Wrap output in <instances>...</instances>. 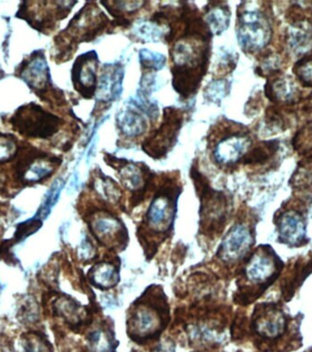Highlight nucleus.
Listing matches in <instances>:
<instances>
[{
  "label": "nucleus",
  "mask_w": 312,
  "mask_h": 352,
  "mask_svg": "<svg viewBox=\"0 0 312 352\" xmlns=\"http://www.w3.org/2000/svg\"><path fill=\"white\" fill-rule=\"evenodd\" d=\"M210 37L185 36L170 50L172 87L183 99L196 94L208 72Z\"/></svg>",
  "instance_id": "nucleus-1"
},
{
  "label": "nucleus",
  "mask_w": 312,
  "mask_h": 352,
  "mask_svg": "<svg viewBox=\"0 0 312 352\" xmlns=\"http://www.w3.org/2000/svg\"><path fill=\"white\" fill-rule=\"evenodd\" d=\"M13 164V176L23 186L41 183L54 174L61 159L32 145L19 144Z\"/></svg>",
  "instance_id": "nucleus-2"
},
{
  "label": "nucleus",
  "mask_w": 312,
  "mask_h": 352,
  "mask_svg": "<svg viewBox=\"0 0 312 352\" xmlns=\"http://www.w3.org/2000/svg\"><path fill=\"white\" fill-rule=\"evenodd\" d=\"M8 122L21 136L43 140L52 139L64 124L63 119L35 102L21 106Z\"/></svg>",
  "instance_id": "nucleus-3"
},
{
  "label": "nucleus",
  "mask_w": 312,
  "mask_h": 352,
  "mask_svg": "<svg viewBox=\"0 0 312 352\" xmlns=\"http://www.w3.org/2000/svg\"><path fill=\"white\" fill-rule=\"evenodd\" d=\"M16 74L44 102H48L49 104L55 103L57 106L65 102L63 92L55 89L52 85L51 72L43 50L33 52L24 58L16 68Z\"/></svg>",
  "instance_id": "nucleus-4"
},
{
  "label": "nucleus",
  "mask_w": 312,
  "mask_h": 352,
  "mask_svg": "<svg viewBox=\"0 0 312 352\" xmlns=\"http://www.w3.org/2000/svg\"><path fill=\"white\" fill-rule=\"evenodd\" d=\"M110 21L93 2H87L69 22L67 29L61 33L68 38L67 52L71 53L72 47L80 43H90L102 34L108 28Z\"/></svg>",
  "instance_id": "nucleus-5"
},
{
  "label": "nucleus",
  "mask_w": 312,
  "mask_h": 352,
  "mask_svg": "<svg viewBox=\"0 0 312 352\" xmlns=\"http://www.w3.org/2000/svg\"><path fill=\"white\" fill-rule=\"evenodd\" d=\"M272 28L269 19L258 10H243L238 14L236 37L243 52L254 53L269 44Z\"/></svg>",
  "instance_id": "nucleus-6"
},
{
  "label": "nucleus",
  "mask_w": 312,
  "mask_h": 352,
  "mask_svg": "<svg viewBox=\"0 0 312 352\" xmlns=\"http://www.w3.org/2000/svg\"><path fill=\"white\" fill-rule=\"evenodd\" d=\"M183 121V113L180 109H164L163 124L144 140L142 149L153 158H163L177 142Z\"/></svg>",
  "instance_id": "nucleus-7"
},
{
  "label": "nucleus",
  "mask_w": 312,
  "mask_h": 352,
  "mask_svg": "<svg viewBox=\"0 0 312 352\" xmlns=\"http://www.w3.org/2000/svg\"><path fill=\"white\" fill-rule=\"evenodd\" d=\"M76 1L56 2L54 8H49L52 2H22L16 16L26 19L30 26L40 32L54 29L56 22L68 16Z\"/></svg>",
  "instance_id": "nucleus-8"
},
{
  "label": "nucleus",
  "mask_w": 312,
  "mask_h": 352,
  "mask_svg": "<svg viewBox=\"0 0 312 352\" xmlns=\"http://www.w3.org/2000/svg\"><path fill=\"white\" fill-rule=\"evenodd\" d=\"M98 63V56L93 50L80 55L72 66V83L85 99H91L96 94Z\"/></svg>",
  "instance_id": "nucleus-9"
},
{
  "label": "nucleus",
  "mask_w": 312,
  "mask_h": 352,
  "mask_svg": "<svg viewBox=\"0 0 312 352\" xmlns=\"http://www.w3.org/2000/svg\"><path fill=\"white\" fill-rule=\"evenodd\" d=\"M163 311L156 307L140 305L135 307L128 320V329L135 340L154 338L163 327Z\"/></svg>",
  "instance_id": "nucleus-10"
},
{
  "label": "nucleus",
  "mask_w": 312,
  "mask_h": 352,
  "mask_svg": "<svg viewBox=\"0 0 312 352\" xmlns=\"http://www.w3.org/2000/svg\"><path fill=\"white\" fill-rule=\"evenodd\" d=\"M252 144V140L249 134L244 133L227 134L217 142L214 148V161L222 166H232L245 157Z\"/></svg>",
  "instance_id": "nucleus-11"
},
{
  "label": "nucleus",
  "mask_w": 312,
  "mask_h": 352,
  "mask_svg": "<svg viewBox=\"0 0 312 352\" xmlns=\"http://www.w3.org/2000/svg\"><path fill=\"white\" fill-rule=\"evenodd\" d=\"M177 188L174 186L163 187L156 194L149 206L146 220L150 228L164 230L171 222L177 198Z\"/></svg>",
  "instance_id": "nucleus-12"
},
{
  "label": "nucleus",
  "mask_w": 312,
  "mask_h": 352,
  "mask_svg": "<svg viewBox=\"0 0 312 352\" xmlns=\"http://www.w3.org/2000/svg\"><path fill=\"white\" fill-rule=\"evenodd\" d=\"M252 231L243 223L233 226L220 245L217 256L225 263H233L243 258L252 248Z\"/></svg>",
  "instance_id": "nucleus-13"
},
{
  "label": "nucleus",
  "mask_w": 312,
  "mask_h": 352,
  "mask_svg": "<svg viewBox=\"0 0 312 352\" xmlns=\"http://www.w3.org/2000/svg\"><path fill=\"white\" fill-rule=\"evenodd\" d=\"M277 268V258L271 256L269 250H260L250 258L245 274L252 283L266 284L276 278Z\"/></svg>",
  "instance_id": "nucleus-14"
},
{
  "label": "nucleus",
  "mask_w": 312,
  "mask_h": 352,
  "mask_svg": "<svg viewBox=\"0 0 312 352\" xmlns=\"http://www.w3.org/2000/svg\"><path fill=\"white\" fill-rule=\"evenodd\" d=\"M286 326L285 315L275 307H262L256 314L254 328L261 337L276 339L284 333Z\"/></svg>",
  "instance_id": "nucleus-15"
},
{
  "label": "nucleus",
  "mask_w": 312,
  "mask_h": 352,
  "mask_svg": "<svg viewBox=\"0 0 312 352\" xmlns=\"http://www.w3.org/2000/svg\"><path fill=\"white\" fill-rule=\"evenodd\" d=\"M278 240L291 245H299L305 240L304 220L296 212L289 211L278 220Z\"/></svg>",
  "instance_id": "nucleus-16"
},
{
  "label": "nucleus",
  "mask_w": 312,
  "mask_h": 352,
  "mask_svg": "<svg viewBox=\"0 0 312 352\" xmlns=\"http://www.w3.org/2000/svg\"><path fill=\"white\" fill-rule=\"evenodd\" d=\"M104 68L99 85L97 86V98L101 102H113L122 94V82L124 79V69L119 64L108 65Z\"/></svg>",
  "instance_id": "nucleus-17"
},
{
  "label": "nucleus",
  "mask_w": 312,
  "mask_h": 352,
  "mask_svg": "<svg viewBox=\"0 0 312 352\" xmlns=\"http://www.w3.org/2000/svg\"><path fill=\"white\" fill-rule=\"evenodd\" d=\"M122 183L131 191L143 192L146 191L147 184L150 183V172L144 164H129L128 162L119 168Z\"/></svg>",
  "instance_id": "nucleus-18"
},
{
  "label": "nucleus",
  "mask_w": 312,
  "mask_h": 352,
  "mask_svg": "<svg viewBox=\"0 0 312 352\" xmlns=\"http://www.w3.org/2000/svg\"><path fill=\"white\" fill-rule=\"evenodd\" d=\"M91 230L99 241L106 245L116 241L122 234L121 222L110 214L102 213L94 217L91 221Z\"/></svg>",
  "instance_id": "nucleus-19"
},
{
  "label": "nucleus",
  "mask_w": 312,
  "mask_h": 352,
  "mask_svg": "<svg viewBox=\"0 0 312 352\" xmlns=\"http://www.w3.org/2000/svg\"><path fill=\"white\" fill-rule=\"evenodd\" d=\"M117 125L124 135L133 138L142 135L147 129V122L136 106H128L117 117Z\"/></svg>",
  "instance_id": "nucleus-20"
},
{
  "label": "nucleus",
  "mask_w": 312,
  "mask_h": 352,
  "mask_svg": "<svg viewBox=\"0 0 312 352\" xmlns=\"http://www.w3.org/2000/svg\"><path fill=\"white\" fill-rule=\"evenodd\" d=\"M267 97L273 102L291 103L296 99L297 89L291 78L280 77L271 80L265 88Z\"/></svg>",
  "instance_id": "nucleus-21"
},
{
  "label": "nucleus",
  "mask_w": 312,
  "mask_h": 352,
  "mask_svg": "<svg viewBox=\"0 0 312 352\" xmlns=\"http://www.w3.org/2000/svg\"><path fill=\"white\" fill-rule=\"evenodd\" d=\"M230 10L227 5L216 4L211 8L205 16V23L212 34L220 35L227 30L230 24Z\"/></svg>",
  "instance_id": "nucleus-22"
},
{
  "label": "nucleus",
  "mask_w": 312,
  "mask_h": 352,
  "mask_svg": "<svg viewBox=\"0 0 312 352\" xmlns=\"http://www.w3.org/2000/svg\"><path fill=\"white\" fill-rule=\"evenodd\" d=\"M91 280L101 289H110L119 281V273L116 267L111 263H100L91 268Z\"/></svg>",
  "instance_id": "nucleus-23"
},
{
  "label": "nucleus",
  "mask_w": 312,
  "mask_h": 352,
  "mask_svg": "<svg viewBox=\"0 0 312 352\" xmlns=\"http://www.w3.org/2000/svg\"><path fill=\"white\" fill-rule=\"evenodd\" d=\"M133 33L135 37L142 43H156L163 38L164 34L161 25L151 21H141L133 26Z\"/></svg>",
  "instance_id": "nucleus-24"
},
{
  "label": "nucleus",
  "mask_w": 312,
  "mask_h": 352,
  "mask_svg": "<svg viewBox=\"0 0 312 352\" xmlns=\"http://www.w3.org/2000/svg\"><path fill=\"white\" fill-rule=\"evenodd\" d=\"M88 344L90 352H114L116 349L113 335L102 328L89 335Z\"/></svg>",
  "instance_id": "nucleus-25"
},
{
  "label": "nucleus",
  "mask_w": 312,
  "mask_h": 352,
  "mask_svg": "<svg viewBox=\"0 0 312 352\" xmlns=\"http://www.w3.org/2000/svg\"><path fill=\"white\" fill-rule=\"evenodd\" d=\"M278 141L262 142L254 149L249 150L243 158L244 164H262L278 151Z\"/></svg>",
  "instance_id": "nucleus-26"
},
{
  "label": "nucleus",
  "mask_w": 312,
  "mask_h": 352,
  "mask_svg": "<svg viewBox=\"0 0 312 352\" xmlns=\"http://www.w3.org/2000/svg\"><path fill=\"white\" fill-rule=\"evenodd\" d=\"M54 309L58 315L65 318L68 322L77 324L80 322L82 317V310L74 300L68 298H60L55 302Z\"/></svg>",
  "instance_id": "nucleus-27"
},
{
  "label": "nucleus",
  "mask_w": 312,
  "mask_h": 352,
  "mask_svg": "<svg viewBox=\"0 0 312 352\" xmlns=\"http://www.w3.org/2000/svg\"><path fill=\"white\" fill-rule=\"evenodd\" d=\"M19 148V141L15 135L0 133V164L15 160Z\"/></svg>",
  "instance_id": "nucleus-28"
},
{
  "label": "nucleus",
  "mask_w": 312,
  "mask_h": 352,
  "mask_svg": "<svg viewBox=\"0 0 312 352\" xmlns=\"http://www.w3.org/2000/svg\"><path fill=\"white\" fill-rule=\"evenodd\" d=\"M64 184L65 183H64V181L61 178L57 179V180L52 184L51 189H49L48 194L46 195L45 199H44L43 204L41 205L40 210L38 211L35 217L43 221L48 217L49 214H51L53 206L58 202Z\"/></svg>",
  "instance_id": "nucleus-29"
},
{
  "label": "nucleus",
  "mask_w": 312,
  "mask_h": 352,
  "mask_svg": "<svg viewBox=\"0 0 312 352\" xmlns=\"http://www.w3.org/2000/svg\"><path fill=\"white\" fill-rule=\"evenodd\" d=\"M94 187L98 194L106 201L115 203L121 198V191L115 182L106 176H98L94 181Z\"/></svg>",
  "instance_id": "nucleus-30"
},
{
  "label": "nucleus",
  "mask_w": 312,
  "mask_h": 352,
  "mask_svg": "<svg viewBox=\"0 0 312 352\" xmlns=\"http://www.w3.org/2000/svg\"><path fill=\"white\" fill-rule=\"evenodd\" d=\"M24 352H53L51 343L43 334L27 333L22 339Z\"/></svg>",
  "instance_id": "nucleus-31"
},
{
  "label": "nucleus",
  "mask_w": 312,
  "mask_h": 352,
  "mask_svg": "<svg viewBox=\"0 0 312 352\" xmlns=\"http://www.w3.org/2000/svg\"><path fill=\"white\" fill-rule=\"evenodd\" d=\"M139 57H140L141 65L144 69L157 72L166 65V58L161 53L143 49L139 52Z\"/></svg>",
  "instance_id": "nucleus-32"
},
{
  "label": "nucleus",
  "mask_w": 312,
  "mask_h": 352,
  "mask_svg": "<svg viewBox=\"0 0 312 352\" xmlns=\"http://www.w3.org/2000/svg\"><path fill=\"white\" fill-rule=\"evenodd\" d=\"M294 74L306 87H312V54L298 60L293 67Z\"/></svg>",
  "instance_id": "nucleus-33"
},
{
  "label": "nucleus",
  "mask_w": 312,
  "mask_h": 352,
  "mask_svg": "<svg viewBox=\"0 0 312 352\" xmlns=\"http://www.w3.org/2000/svg\"><path fill=\"white\" fill-rule=\"evenodd\" d=\"M43 221L34 217L25 222L19 223L16 226V230L15 234H14V240L16 242L23 241L27 236H32L35 232H37L38 229L43 226Z\"/></svg>",
  "instance_id": "nucleus-34"
},
{
  "label": "nucleus",
  "mask_w": 312,
  "mask_h": 352,
  "mask_svg": "<svg viewBox=\"0 0 312 352\" xmlns=\"http://www.w3.org/2000/svg\"><path fill=\"white\" fill-rule=\"evenodd\" d=\"M293 145L298 152L302 153L312 152V124H309L298 133L295 137Z\"/></svg>",
  "instance_id": "nucleus-35"
},
{
  "label": "nucleus",
  "mask_w": 312,
  "mask_h": 352,
  "mask_svg": "<svg viewBox=\"0 0 312 352\" xmlns=\"http://www.w3.org/2000/svg\"><path fill=\"white\" fill-rule=\"evenodd\" d=\"M227 82L225 80H217L211 82L205 89V96L209 100L216 102L227 94Z\"/></svg>",
  "instance_id": "nucleus-36"
},
{
  "label": "nucleus",
  "mask_w": 312,
  "mask_h": 352,
  "mask_svg": "<svg viewBox=\"0 0 312 352\" xmlns=\"http://www.w3.org/2000/svg\"><path fill=\"white\" fill-rule=\"evenodd\" d=\"M80 250V256H82L83 259H85V261L86 259L93 258L94 253H96L93 245H91V243L89 242L87 239L82 240Z\"/></svg>",
  "instance_id": "nucleus-37"
},
{
  "label": "nucleus",
  "mask_w": 312,
  "mask_h": 352,
  "mask_svg": "<svg viewBox=\"0 0 312 352\" xmlns=\"http://www.w3.org/2000/svg\"><path fill=\"white\" fill-rule=\"evenodd\" d=\"M152 352H175V343L171 340H164V342L159 343Z\"/></svg>",
  "instance_id": "nucleus-38"
},
{
  "label": "nucleus",
  "mask_w": 312,
  "mask_h": 352,
  "mask_svg": "<svg viewBox=\"0 0 312 352\" xmlns=\"http://www.w3.org/2000/svg\"><path fill=\"white\" fill-rule=\"evenodd\" d=\"M3 77H4V72L0 68V80H1Z\"/></svg>",
  "instance_id": "nucleus-39"
}]
</instances>
